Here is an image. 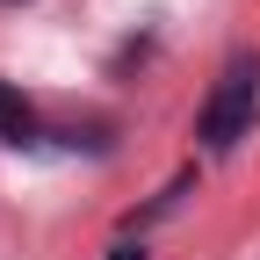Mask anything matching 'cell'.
Segmentation results:
<instances>
[{
	"mask_svg": "<svg viewBox=\"0 0 260 260\" xmlns=\"http://www.w3.org/2000/svg\"><path fill=\"white\" fill-rule=\"evenodd\" d=\"M109 260H145V246H138V239H116V246H109Z\"/></svg>",
	"mask_w": 260,
	"mask_h": 260,
	"instance_id": "cell-3",
	"label": "cell"
},
{
	"mask_svg": "<svg viewBox=\"0 0 260 260\" xmlns=\"http://www.w3.org/2000/svg\"><path fill=\"white\" fill-rule=\"evenodd\" d=\"M0 138L8 145H37V109H29L8 80H0Z\"/></svg>",
	"mask_w": 260,
	"mask_h": 260,
	"instance_id": "cell-2",
	"label": "cell"
},
{
	"mask_svg": "<svg viewBox=\"0 0 260 260\" xmlns=\"http://www.w3.org/2000/svg\"><path fill=\"white\" fill-rule=\"evenodd\" d=\"M253 109H260V58H232L217 73L203 116H195V138H203L210 152H232L246 130H253Z\"/></svg>",
	"mask_w": 260,
	"mask_h": 260,
	"instance_id": "cell-1",
	"label": "cell"
}]
</instances>
